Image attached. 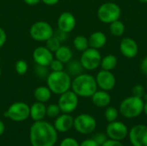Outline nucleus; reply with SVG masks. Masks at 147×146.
<instances>
[{
	"mask_svg": "<svg viewBox=\"0 0 147 146\" xmlns=\"http://www.w3.org/2000/svg\"><path fill=\"white\" fill-rule=\"evenodd\" d=\"M43 3L47 4V5H49V6H53V5H55L57 4L59 0H40Z\"/></svg>",
	"mask_w": 147,
	"mask_h": 146,
	"instance_id": "obj_41",
	"label": "nucleus"
},
{
	"mask_svg": "<svg viewBox=\"0 0 147 146\" xmlns=\"http://www.w3.org/2000/svg\"><path fill=\"white\" fill-rule=\"evenodd\" d=\"M138 1H140V3H147V0H138Z\"/></svg>",
	"mask_w": 147,
	"mask_h": 146,
	"instance_id": "obj_45",
	"label": "nucleus"
},
{
	"mask_svg": "<svg viewBox=\"0 0 147 146\" xmlns=\"http://www.w3.org/2000/svg\"><path fill=\"white\" fill-rule=\"evenodd\" d=\"M71 88L78 96L91 97L97 90V83L93 76L82 73L74 77L71 81Z\"/></svg>",
	"mask_w": 147,
	"mask_h": 146,
	"instance_id": "obj_2",
	"label": "nucleus"
},
{
	"mask_svg": "<svg viewBox=\"0 0 147 146\" xmlns=\"http://www.w3.org/2000/svg\"><path fill=\"white\" fill-rule=\"evenodd\" d=\"M93 104L97 108H106L111 102V96L105 90H96L91 96Z\"/></svg>",
	"mask_w": 147,
	"mask_h": 146,
	"instance_id": "obj_18",
	"label": "nucleus"
},
{
	"mask_svg": "<svg viewBox=\"0 0 147 146\" xmlns=\"http://www.w3.org/2000/svg\"><path fill=\"white\" fill-rule=\"evenodd\" d=\"M29 113L30 107L27 103L17 102H14L9 107V108L4 113V116L13 121L21 122L26 120L29 117Z\"/></svg>",
	"mask_w": 147,
	"mask_h": 146,
	"instance_id": "obj_7",
	"label": "nucleus"
},
{
	"mask_svg": "<svg viewBox=\"0 0 147 146\" xmlns=\"http://www.w3.org/2000/svg\"><path fill=\"white\" fill-rule=\"evenodd\" d=\"M47 83L52 93L60 96L70 89L71 86V78L65 71H52L47 77Z\"/></svg>",
	"mask_w": 147,
	"mask_h": 146,
	"instance_id": "obj_3",
	"label": "nucleus"
},
{
	"mask_svg": "<svg viewBox=\"0 0 147 146\" xmlns=\"http://www.w3.org/2000/svg\"><path fill=\"white\" fill-rule=\"evenodd\" d=\"M46 111H47V107L45 106V104L43 102H36L33 103L32 106L30 107L29 116L34 121L42 120L46 116Z\"/></svg>",
	"mask_w": 147,
	"mask_h": 146,
	"instance_id": "obj_20",
	"label": "nucleus"
},
{
	"mask_svg": "<svg viewBox=\"0 0 147 146\" xmlns=\"http://www.w3.org/2000/svg\"><path fill=\"white\" fill-rule=\"evenodd\" d=\"M117 58L113 55V54H109L107 56H105L103 59H102V61H101V67L102 70H105V71H112L114 70L116 65H117Z\"/></svg>",
	"mask_w": 147,
	"mask_h": 146,
	"instance_id": "obj_24",
	"label": "nucleus"
},
{
	"mask_svg": "<svg viewBox=\"0 0 147 146\" xmlns=\"http://www.w3.org/2000/svg\"><path fill=\"white\" fill-rule=\"evenodd\" d=\"M34 96L37 102L45 103L50 100L52 96V91L47 86H39L34 89Z\"/></svg>",
	"mask_w": 147,
	"mask_h": 146,
	"instance_id": "obj_21",
	"label": "nucleus"
},
{
	"mask_svg": "<svg viewBox=\"0 0 147 146\" xmlns=\"http://www.w3.org/2000/svg\"><path fill=\"white\" fill-rule=\"evenodd\" d=\"M73 126L81 134H90L96 127V120L90 114H81L74 119Z\"/></svg>",
	"mask_w": 147,
	"mask_h": 146,
	"instance_id": "obj_9",
	"label": "nucleus"
},
{
	"mask_svg": "<svg viewBox=\"0 0 147 146\" xmlns=\"http://www.w3.org/2000/svg\"><path fill=\"white\" fill-rule=\"evenodd\" d=\"M67 73L70 76H74L77 77L80 74L83 73L84 71V67L80 62V60H71L67 63Z\"/></svg>",
	"mask_w": 147,
	"mask_h": 146,
	"instance_id": "obj_23",
	"label": "nucleus"
},
{
	"mask_svg": "<svg viewBox=\"0 0 147 146\" xmlns=\"http://www.w3.org/2000/svg\"><path fill=\"white\" fill-rule=\"evenodd\" d=\"M118 115H119V111L115 108H114V107H109V108H107L106 110H105V112H104L105 119L107 120V121L109 123L116 120L117 118H118Z\"/></svg>",
	"mask_w": 147,
	"mask_h": 146,
	"instance_id": "obj_28",
	"label": "nucleus"
},
{
	"mask_svg": "<svg viewBox=\"0 0 147 146\" xmlns=\"http://www.w3.org/2000/svg\"><path fill=\"white\" fill-rule=\"evenodd\" d=\"M146 89H147V80H146Z\"/></svg>",
	"mask_w": 147,
	"mask_h": 146,
	"instance_id": "obj_47",
	"label": "nucleus"
},
{
	"mask_svg": "<svg viewBox=\"0 0 147 146\" xmlns=\"http://www.w3.org/2000/svg\"><path fill=\"white\" fill-rule=\"evenodd\" d=\"M144 104L145 102L143 98L131 96L121 102L119 111L121 114L125 118H136L143 113Z\"/></svg>",
	"mask_w": 147,
	"mask_h": 146,
	"instance_id": "obj_4",
	"label": "nucleus"
},
{
	"mask_svg": "<svg viewBox=\"0 0 147 146\" xmlns=\"http://www.w3.org/2000/svg\"><path fill=\"white\" fill-rule=\"evenodd\" d=\"M96 81L97 83V87L105 91L112 90L116 83L115 75L110 71L105 70H102L97 73L96 77Z\"/></svg>",
	"mask_w": 147,
	"mask_h": 146,
	"instance_id": "obj_13",
	"label": "nucleus"
},
{
	"mask_svg": "<svg viewBox=\"0 0 147 146\" xmlns=\"http://www.w3.org/2000/svg\"><path fill=\"white\" fill-rule=\"evenodd\" d=\"M1 75H2V69H1V67H0V77H1Z\"/></svg>",
	"mask_w": 147,
	"mask_h": 146,
	"instance_id": "obj_46",
	"label": "nucleus"
},
{
	"mask_svg": "<svg viewBox=\"0 0 147 146\" xmlns=\"http://www.w3.org/2000/svg\"><path fill=\"white\" fill-rule=\"evenodd\" d=\"M102 61V56L98 49H95L92 47L87 48L83 52L80 62L84 70L87 71H94L97 69Z\"/></svg>",
	"mask_w": 147,
	"mask_h": 146,
	"instance_id": "obj_8",
	"label": "nucleus"
},
{
	"mask_svg": "<svg viewBox=\"0 0 147 146\" xmlns=\"http://www.w3.org/2000/svg\"><path fill=\"white\" fill-rule=\"evenodd\" d=\"M140 69H141V71L147 76V56L143 59L140 64Z\"/></svg>",
	"mask_w": 147,
	"mask_h": 146,
	"instance_id": "obj_40",
	"label": "nucleus"
},
{
	"mask_svg": "<svg viewBox=\"0 0 147 146\" xmlns=\"http://www.w3.org/2000/svg\"><path fill=\"white\" fill-rule=\"evenodd\" d=\"M79 146H101L98 143H96L93 139H88L84 140Z\"/></svg>",
	"mask_w": 147,
	"mask_h": 146,
	"instance_id": "obj_38",
	"label": "nucleus"
},
{
	"mask_svg": "<svg viewBox=\"0 0 147 146\" xmlns=\"http://www.w3.org/2000/svg\"><path fill=\"white\" fill-rule=\"evenodd\" d=\"M59 146H79V144L73 138H65L62 140Z\"/></svg>",
	"mask_w": 147,
	"mask_h": 146,
	"instance_id": "obj_35",
	"label": "nucleus"
},
{
	"mask_svg": "<svg viewBox=\"0 0 147 146\" xmlns=\"http://www.w3.org/2000/svg\"><path fill=\"white\" fill-rule=\"evenodd\" d=\"M32 146H54L58 139L57 130L47 121H34L29 131Z\"/></svg>",
	"mask_w": 147,
	"mask_h": 146,
	"instance_id": "obj_1",
	"label": "nucleus"
},
{
	"mask_svg": "<svg viewBox=\"0 0 147 146\" xmlns=\"http://www.w3.org/2000/svg\"><path fill=\"white\" fill-rule=\"evenodd\" d=\"M55 59L61 61L63 64H67L72 59V52L70 47L66 46H60L55 52Z\"/></svg>",
	"mask_w": 147,
	"mask_h": 146,
	"instance_id": "obj_22",
	"label": "nucleus"
},
{
	"mask_svg": "<svg viewBox=\"0 0 147 146\" xmlns=\"http://www.w3.org/2000/svg\"><path fill=\"white\" fill-rule=\"evenodd\" d=\"M74 119L69 114H59L56 117L53 126L55 129L60 133H66L71 130L73 126Z\"/></svg>",
	"mask_w": 147,
	"mask_h": 146,
	"instance_id": "obj_17",
	"label": "nucleus"
},
{
	"mask_svg": "<svg viewBox=\"0 0 147 146\" xmlns=\"http://www.w3.org/2000/svg\"><path fill=\"white\" fill-rule=\"evenodd\" d=\"M66 34H67L66 33H65V32H63V31H61V30H59V29H58V30L53 34V35H54L56 38H58L61 42L66 40V38H67V35H66Z\"/></svg>",
	"mask_w": 147,
	"mask_h": 146,
	"instance_id": "obj_37",
	"label": "nucleus"
},
{
	"mask_svg": "<svg viewBox=\"0 0 147 146\" xmlns=\"http://www.w3.org/2000/svg\"><path fill=\"white\" fill-rule=\"evenodd\" d=\"M57 24H58V29L68 34L71 33L75 28L77 22L72 13L65 11L59 15Z\"/></svg>",
	"mask_w": 147,
	"mask_h": 146,
	"instance_id": "obj_15",
	"label": "nucleus"
},
{
	"mask_svg": "<svg viewBox=\"0 0 147 146\" xmlns=\"http://www.w3.org/2000/svg\"><path fill=\"white\" fill-rule=\"evenodd\" d=\"M143 112L146 114V115L147 116V101L145 102V104H144V110H143Z\"/></svg>",
	"mask_w": 147,
	"mask_h": 146,
	"instance_id": "obj_44",
	"label": "nucleus"
},
{
	"mask_svg": "<svg viewBox=\"0 0 147 146\" xmlns=\"http://www.w3.org/2000/svg\"><path fill=\"white\" fill-rule=\"evenodd\" d=\"M52 71H60L64 69V64L57 59H53L49 65Z\"/></svg>",
	"mask_w": 147,
	"mask_h": 146,
	"instance_id": "obj_32",
	"label": "nucleus"
},
{
	"mask_svg": "<svg viewBox=\"0 0 147 146\" xmlns=\"http://www.w3.org/2000/svg\"><path fill=\"white\" fill-rule=\"evenodd\" d=\"M33 59L36 65L49 67L53 59V52L46 46H38L33 52Z\"/></svg>",
	"mask_w": 147,
	"mask_h": 146,
	"instance_id": "obj_14",
	"label": "nucleus"
},
{
	"mask_svg": "<svg viewBox=\"0 0 147 146\" xmlns=\"http://www.w3.org/2000/svg\"><path fill=\"white\" fill-rule=\"evenodd\" d=\"M6 40H7V35H6V33L4 31V29L3 28L0 27V48L5 44L6 42Z\"/></svg>",
	"mask_w": 147,
	"mask_h": 146,
	"instance_id": "obj_39",
	"label": "nucleus"
},
{
	"mask_svg": "<svg viewBox=\"0 0 147 146\" xmlns=\"http://www.w3.org/2000/svg\"><path fill=\"white\" fill-rule=\"evenodd\" d=\"M58 105L64 114H71L78 108V96L74 93L72 90H67L65 93L61 94Z\"/></svg>",
	"mask_w": 147,
	"mask_h": 146,
	"instance_id": "obj_10",
	"label": "nucleus"
},
{
	"mask_svg": "<svg viewBox=\"0 0 147 146\" xmlns=\"http://www.w3.org/2000/svg\"><path fill=\"white\" fill-rule=\"evenodd\" d=\"M15 69L18 75H21V76L24 75V74H26V72L28 71V63L23 59H19L16 61V63L15 65Z\"/></svg>",
	"mask_w": 147,
	"mask_h": 146,
	"instance_id": "obj_29",
	"label": "nucleus"
},
{
	"mask_svg": "<svg viewBox=\"0 0 147 146\" xmlns=\"http://www.w3.org/2000/svg\"><path fill=\"white\" fill-rule=\"evenodd\" d=\"M101 146H124L121 141L118 140H114V139H107Z\"/></svg>",
	"mask_w": 147,
	"mask_h": 146,
	"instance_id": "obj_36",
	"label": "nucleus"
},
{
	"mask_svg": "<svg viewBox=\"0 0 147 146\" xmlns=\"http://www.w3.org/2000/svg\"><path fill=\"white\" fill-rule=\"evenodd\" d=\"M121 15V7L115 3H102L97 9V17L103 23H111L114 21L119 20Z\"/></svg>",
	"mask_w": 147,
	"mask_h": 146,
	"instance_id": "obj_5",
	"label": "nucleus"
},
{
	"mask_svg": "<svg viewBox=\"0 0 147 146\" xmlns=\"http://www.w3.org/2000/svg\"><path fill=\"white\" fill-rule=\"evenodd\" d=\"M88 41H89V46L95 49H100L103 47L107 43V36L104 33L101 31L94 32L90 35Z\"/></svg>",
	"mask_w": 147,
	"mask_h": 146,
	"instance_id": "obj_19",
	"label": "nucleus"
},
{
	"mask_svg": "<svg viewBox=\"0 0 147 146\" xmlns=\"http://www.w3.org/2000/svg\"><path fill=\"white\" fill-rule=\"evenodd\" d=\"M23 1H24V3H25L26 4L30 5V6L36 5V4H38V3L40 2V0H23Z\"/></svg>",
	"mask_w": 147,
	"mask_h": 146,
	"instance_id": "obj_42",
	"label": "nucleus"
},
{
	"mask_svg": "<svg viewBox=\"0 0 147 146\" xmlns=\"http://www.w3.org/2000/svg\"><path fill=\"white\" fill-rule=\"evenodd\" d=\"M35 72L38 77H46L48 76V71H47V66H41L39 65H36V70Z\"/></svg>",
	"mask_w": 147,
	"mask_h": 146,
	"instance_id": "obj_33",
	"label": "nucleus"
},
{
	"mask_svg": "<svg viewBox=\"0 0 147 146\" xmlns=\"http://www.w3.org/2000/svg\"><path fill=\"white\" fill-rule=\"evenodd\" d=\"M5 131V126L3 124V122L2 120H0V136L4 133Z\"/></svg>",
	"mask_w": 147,
	"mask_h": 146,
	"instance_id": "obj_43",
	"label": "nucleus"
},
{
	"mask_svg": "<svg viewBox=\"0 0 147 146\" xmlns=\"http://www.w3.org/2000/svg\"><path fill=\"white\" fill-rule=\"evenodd\" d=\"M73 45L74 47L79 51V52H84L87 48H89V41L88 39L84 36V35H78L74 38L73 40Z\"/></svg>",
	"mask_w": 147,
	"mask_h": 146,
	"instance_id": "obj_26",
	"label": "nucleus"
},
{
	"mask_svg": "<svg viewBox=\"0 0 147 146\" xmlns=\"http://www.w3.org/2000/svg\"><path fill=\"white\" fill-rule=\"evenodd\" d=\"M61 110L58 104H50L48 107H47L46 115L50 118H55L59 115Z\"/></svg>",
	"mask_w": 147,
	"mask_h": 146,
	"instance_id": "obj_30",
	"label": "nucleus"
},
{
	"mask_svg": "<svg viewBox=\"0 0 147 146\" xmlns=\"http://www.w3.org/2000/svg\"><path fill=\"white\" fill-rule=\"evenodd\" d=\"M120 51L124 57L133 59L136 57L139 52V46L134 39L125 37L120 43Z\"/></svg>",
	"mask_w": 147,
	"mask_h": 146,
	"instance_id": "obj_16",
	"label": "nucleus"
},
{
	"mask_svg": "<svg viewBox=\"0 0 147 146\" xmlns=\"http://www.w3.org/2000/svg\"><path fill=\"white\" fill-rule=\"evenodd\" d=\"M127 126L121 121L109 122L106 128V134L110 139L121 141L125 139L128 135Z\"/></svg>",
	"mask_w": 147,
	"mask_h": 146,
	"instance_id": "obj_11",
	"label": "nucleus"
},
{
	"mask_svg": "<svg viewBox=\"0 0 147 146\" xmlns=\"http://www.w3.org/2000/svg\"><path fill=\"white\" fill-rule=\"evenodd\" d=\"M132 94L134 96L143 98V96H145L146 95V89L144 88V86L140 84H137L132 89Z\"/></svg>",
	"mask_w": 147,
	"mask_h": 146,
	"instance_id": "obj_31",
	"label": "nucleus"
},
{
	"mask_svg": "<svg viewBox=\"0 0 147 146\" xmlns=\"http://www.w3.org/2000/svg\"><path fill=\"white\" fill-rule=\"evenodd\" d=\"M96 143H98L100 145H102L107 139H108V136L107 134L103 133H97L95 134V136L92 138Z\"/></svg>",
	"mask_w": 147,
	"mask_h": 146,
	"instance_id": "obj_34",
	"label": "nucleus"
},
{
	"mask_svg": "<svg viewBox=\"0 0 147 146\" xmlns=\"http://www.w3.org/2000/svg\"><path fill=\"white\" fill-rule=\"evenodd\" d=\"M29 34L33 40L40 42H46L53 35L54 31L53 27L47 22L38 21L30 27Z\"/></svg>",
	"mask_w": 147,
	"mask_h": 146,
	"instance_id": "obj_6",
	"label": "nucleus"
},
{
	"mask_svg": "<svg viewBox=\"0 0 147 146\" xmlns=\"http://www.w3.org/2000/svg\"><path fill=\"white\" fill-rule=\"evenodd\" d=\"M60 46H61V41L54 35H53L46 41V47L48 48L52 52H55L59 48Z\"/></svg>",
	"mask_w": 147,
	"mask_h": 146,
	"instance_id": "obj_27",
	"label": "nucleus"
},
{
	"mask_svg": "<svg viewBox=\"0 0 147 146\" xmlns=\"http://www.w3.org/2000/svg\"><path fill=\"white\" fill-rule=\"evenodd\" d=\"M109 31L111 33L112 35L116 36V37H121V35H123L124 32H125V25L124 23L120 21V20H116L112 22L111 23H109Z\"/></svg>",
	"mask_w": 147,
	"mask_h": 146,
	"instance_id": "obj_25",
	"label": "nucleus"
},
{
	"mask_svg": "<svg viewBox=\"0 0 147 146\" xmlns=\"http://www.w3.org/2000/svg\"><path fill=\"white\" fill-rule=\"evenodd\" d=\"M128 137L133 146H147V126H133L128 132Z\"/></svg>",
	"mask_w": 147,
	"mask_h": 146,
	"instance_id": "obj_12",
	"label": "nucleus"
}]
</instances>
